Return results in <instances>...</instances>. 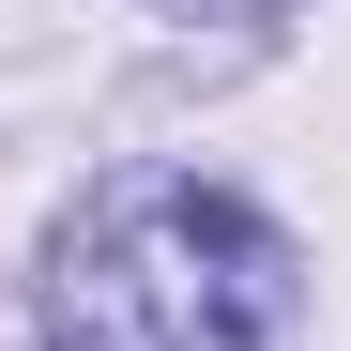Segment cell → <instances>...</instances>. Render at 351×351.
<instances>
[{"instance_id": "cell-1", "label": "cell", "mask_w": 351, "mask_h": 351, "mask_svg": "<svg viewBox=\"0 0 351 351\" xmlns=\"http://www.w3.org/2000/svg\"><path fill=\"white\" fill-rule=\"evenodd\" d=\"M275 336L290 245L199 168H123L46 275V351H275Z\"/></svg>"}, {"instance_id": "cell-2", "label": "cell", "mask_w": 351, "mask_h": 351, "mask_svg": "<svg viewBox=\"0 0 351 351\" xmlns=\"http://www.w3.org/2000/svg\"><path fill=\"white\" fill-rule=\"evenodd\" d=\"M168 16H214V31H245V16H290V0H168Z\"/></svg>"}]
</instances>
